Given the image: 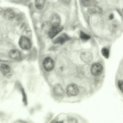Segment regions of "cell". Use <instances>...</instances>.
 Instances as JSON below:
<instances>
[{"instance_id": "cell-1", "label": "cell", "mask_w": 123, "mask_h": 123, "mask_svg": "<svg viewBox=\"0 0 123 123\" xmlns=\"http://www.w3.org/2000/svg\"><path fill=\"white\" fill-rule=\"evenodd\" d=\"M63 26L57 23H52L48 32V36L51 39L53 38L63 29Z\"/></svg>"}, {"instance_id": "cell-2", "label": "cell", "mask_w": 123, "mask_h": 123, "mask_svg": "<svg viewBox=\"0 0 123 123\" xmlns=\"http://www.w3.org/2000/svg\"><path fill=\"white\" fill-rule=\"evenodd\" d=\"M18 44L20 47L23 49H28L31 47V43L30 40L24 36H22L20 38Z\"/></svg>"}, {"instance_id": "cell-3", "label": "cell", "mask_w": 123, "mask_h": 123, "mask_svg": "<svg viewBox=\"0 0 123 123\" xmlns=\"http://www.w3.org/2000/svg\"><path fill=\"white\" fill-rule=\"evenodd\" d=\"M43 65L45 70L47 72H49L53 69L54 66V63L52 58L47 57L44 60L43 62Z\"/></svg>"}, {"instance_id": "cell-4", "label": "cell", "mask_w": 123, "mask_h": 123, "mask_svg": "<svg viewBox=\"0 0 123 123\" xmlns=\"http://www.w3.org/2000/svg\"><path fill=\"white\" fill-rule=\"evenodd\" d=\"M103 68L102 65L99 63H96L91 66L90 71L92 74L95 76L100 75L102 72Z\"/></svg>"}, {"instance_id": "cell-5", "label": "cell", "mask_w": 123, "mask_h": 123, "mask_svg": "<svg viewBox=\"0 0 123 123\" xmlns=\"http://www.w3.org/2000/svg\"><path fill=\"white\" fill-rule=\"evenodd\" d=\"M81 60L86 63H90L92 60L93 55L92 53L89 52H84L82 53L80 55Z\"/></svg>"}, {"instance_id": "cell-6", "label": "cell", "mask_w": 123, "mask_h": 123, "mask_svg": "<svg viewBox=\"0 0 123 123\" xmlns=\"http://www.w3.org/2000/svg\"><path fill=\"white\" fill-rule=\"evenodd\" d=\"M79 90L77 86L74 84H71L67 87V92L68 95L69 96H75L77 95Z\"/></svg>"}, {"instance_id": "cell-7", "label": "cell", "mask_w": 123, "mask_h": 123, "mask_svg": "<svg viewBox=\"0 0 123 123\" xmlns=\"http://www.w3.org/2000/svg\"><path fill=\"white\" fill-rule=\"evenodd\" d=\"M70 39L69 37L67 34L64 33L56 38L54 41L53 43L62 44Z\"/></svg>"}, {"instance_id": "cell-8", "label": "cell", "mask_w": 123, "mask_h": 123, "mask_svg": "<svg viewBox=\"0 0 123 123\" xmlns=\"http://www.w3.org/2000/svg\"><path fill=\"white\" fill-rule=\"evenodd\" d=\"M88 11L90 14H99L102 13V10L101 7L96 5L90 6Z\"/></svg>"}, {"instance_id": "cell-9", "label": "cell", "mask_w": 123, "mask_h": 123, "mask_svg": "<svg viewBox=\"0 0 123 123\" xmlns=\"http://www.w3.org/2000/svg\"><path fill=\"white\" fill-rule=\"evenodd\" d=\"M9 55L11 58L15 60L19 59L21 57L20 53L16 49H12L9 51Z\"/></svg>"}, {"instance_id": "cell-10", "label": "cell", "mask_w": 123, "mask_h": 123, "mask_svg": "<svg viewBox=\"0 0 123 123\" xmlns=\"http://www.w3.org/2000/svg\"><path fill=\"white\" fill-rule=\"evenodd\" d=\"M4 15L6 19L9 20H12L14 18L15 14L12 9L8 8L4 11Z\"/></svg>"}, {"instance_id": "cell-11", "label": "cell", "mask_w": 123, "mask_h": 123, "mask_svg": "<svg viewBox=\"0 0 123 123\" xmlns=\"http://www.w3.org/2000/svg\"><path fill=\"white\" fill-rule=\"evenodd\" d=\"M53 91L54 94L57 96H61L63 93V88L61 85L58 84L54 86Z\"/></svg>"}, {"instance_id": "cell-12", "label": "cell", "mask_w": 123, "mask_h": 123, "mask_svg": "<svg viewBox=\"0 0 123 123\" xmlns=\"http://www.w3.org/2000/svg\"><path fill=\"white\" fill-rule=\"evenodd\" d=\"M81 2L82 5L85 7L90 6L98 3L96 0H81Z\"/></svg>"}, {"instance_id": "cell-13", "label": "cell", "mask_w": 123, "mask_h": 123, "mask_svg": "<svg viewBox=\"0 0 123 123\" xmlns=\"http://www.w3.org/2000/svg\"><path fill=\"white\" fill-rule=\"evenodd\" d=\"M0 69L2 74L4 76L8 73L10 71V67L6 64L1 65L0 66Z\"/></svg>"}, {"instance_id": "cell-14", "label": "cell", "mask_w": 123, "mask_h": 123, "mask_svg": "<svg viewBox=\"0 0 123 123\" xmlns=\"http://www.w3.org/2000/svg\"><path fill=\"white\" fill-rule=\"evenodd\" d=\"M45 0H35V5L36 7L39 9H41L44 7Z\"/></svg>"}, {"instance_id": "cell-15", "label": "cell", "mask_w": 123, "mask_h": 123, "mask_svg": "<svg viewBox=\"0 0 123 123\" xmlns=\"http://www.w3.org/2000/svg\"><path fill=\"white\" fill-rule=\"evenodd\" d=\"M80 37L82 40H87L90 39L91 37L84 32L81 31L80 34Z\"/></svg>"}, {"instance_id": "cell-16", "label": "cell", "mask_w": 123, "mask_h": 123, "mask_svg": "<svg viewBox=\"0 0 123 123\" xmlns=\"http://www.w3.org/2000/svg\"><path fill=\"white\" fill-rule=\"evenodd\" d=\"M52 19L53 21V23L60 24L61 18L57 14H55L52 17Z\"/></svg>"}, {"instance_id": "cell-17", "label": "cell", "mask_w": 123, "mask_h": 123, "mask_svg": "<svg viewBox=\"0 0 123 123\" xmlns=\"http://www.w3.org/2000/svg\"><path fill=\"white\" fill-rule=\"evenodd\" d=\"M101 53L106 58H108L109 56V51L108 49L105 48H103L102 49Z\"/></svg>"}, {"instance_id": "cell-18", "label": "cell", "mask_w": 123, "mask_h": 123, "mask_svg": "<svg viewBox=\"0 0 123 123\" xmlns=\"http://www.w3.org/2000/svg\"><path fill=\"white\" fill-rule=\"evenodd\" d=\"M118 87L120 91L123 92V80H119L118 82Z\"/></svg>"}, {"instance_id": "cell-19", "label": "cell", "mask_w": 123, "mask_h": 123, "mask_svg": "<svg viewBox=\"0 0 123 123\" xmlns=\"http://www.w3.org/2000/svg\"><path fill=\"white\" fill-rule=\"evenodd\" d=\"M114 17V14L112 13H111L109 16V18L110 20L112 19Z\"/></svg>"}, {"instance_id": "cell-20", "label": "cell", "mask_w": 123, "mask_h": 123, "mask_svg": "<svg viewBox=\"0 0 123 123\" xmlns=\"http://www.w3.org/2000/svg\"><path fill=\"white\" fill-rule=\"evenodd\" d=\"M70 0H64V2L66 4H68L70 2Z\"/></svg>"}, {"instance_id": "cell-21", "label": "cell", "mask_w": 123, "mask_h": 123, "mask_svg": "<svg viewBox=\"0 0 123 123\" xmlns=\"http://www.w3.org/2000/svg\"><path fill=\"white\" fill-rule=\"evenodd\" d=\"M122 11H123V10H122Z\"/></svg>"}]
</instances>
